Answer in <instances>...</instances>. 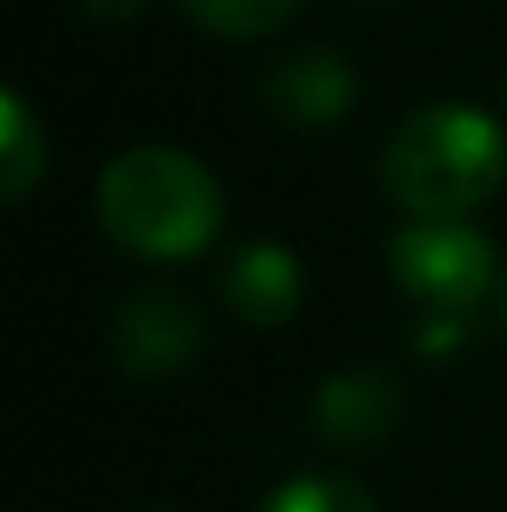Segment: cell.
<instances>
[{
    "label": "cell",
    "mask_w": 507,
    "mask_h": 512,
    "mask_svg": "<svg viewBox=\"0 0 507 512\" xmlns=\"http://www.w3.org/2000/svg\"><path fill=\"white\" fill-rule=\"evenodd\" d=\"M502 316H507V278H502Z\"/></svg>",
    "instance_id": "obj_12"
},
{
    "label": "cell",
    "mask_w": 507,
    "mask_h": 512,
    "mask_svg": "<svg viewBox=\"0 0 507 512\" xmlns=\"http://www.w3.org/2000/svg\"><path fill=\"white\" fill-rule=\"evenodd\" d=\"M388 191L415 218H464L507 180V137L469 104H437L388 142Z\"/></svg>",
    "instance_id": "obj_2"
},
{
    "label": "cell",
    "mask_w": 507,
    "mask_h": 512,
    "mask_svg": "<svg viewBox=\"0 0 507 512\" xmlns=\"http://www.w3.org/2000/svg\"><path fill=\"white\" fill-rule=\"evenodd\" d=\"M262 512H382V507L344 474H295L262 502Z\"/></svg>",
    "instance_id": "obj_10"
},
{
    "label": "cell",
    "mask_w": 507,
    "mask_h": 512,
    "mask_svg": "<svg viewBox=\"0 0 507 512\" xmlns=\"http://www.w3.org/2000/svg\"><path fill=\"white\" fill-rule=\"evenodd\" d=\"M180 6L219 39H257V33L284 28L300 0H180Z\"/></svg>",
    "instance_id": "obj_9"
},
{
    "label": "cell",
    "mask_w": 507,
    "mask_h": 512,
    "mask_svg": "<svg viewBox=\"0 0 507 512\" xmlns=\"http://www.w3.org/2000/svg\"><path fill=\"white\" fill-rule=\"evenodd\" d=\"M224 295L246 322L279 327L300 311V262L284 246H246L224 267Z\"/></svg>",
    "instance_id": "obj_7"
},
{
    "label": "cell",
    "mask_w": 507,
    "mask_h": 512,
    "mask_svg": "<svg viewBox=\"0 0 507 512\" xmlns=\"http://www.w3.org/2000/svg\"><path fill=\"white\" fill-rule=\"evenodd\" d=\"M82 6H88V17H99V22H120V17H131L142 0H82Z\"/></svg>",
    "instance_id": "obj_11"
},
{
    "label": "cell",
    "mask_w": 507,
    "mask_h": 512,
    "mask_svg": "<svg viewBox=\"0 0 507 512\" xmlns=\"http://www.w3.org/2000/svg\"><path fill=\"white\" fill-rule=\"evenodd\" d=\"M99 218L126 251L148 262H186L208 251L224 224L219 180L180 148H131L99 180Z\"/></svg>",
    "instance_id": "obj_1"
},
{
    "label": "cell",
    "mask_w": 507,
    "mask_h": 512,
    "mask_svg": "<svg viewBox=\"0 0 507 512\" xmlns=\"http://www.w3.org/2000/svg\"><path fill=\"white\" fill-rule=\"evenodd\" d=\"M0 148H6V169H0V186H6V197H28V186L44 175V131L33 126L28 104L17 99V93H6L0 99Z\"/></svg>",
    "instance_id": "obj_8"
},
{
    "label": "cell",
    "mask_w": 507,
    "mask_h": 512,
    "mask_svg": "<svg viewBox=\"0 0 507 512\" xmlns=\"http://www.w3.org/2000/svg\"><path fill=\"white\" fill-rule=\"evenodd\" d=\"M398 420V382L382 371H338L317 393V425L333 442H382Z\"/></svg>",
    "instance_id": "obj_6"
},
{
    "label": "cell",
    "mask_w": 507,
    "mask_h": 512,
    "mask_svg": "<svg viewBox=\"0 0 507 512\" xmlns=\"http://www.w3.org/2000/svg\"><path fill=\"white\" fill-rule=\"evenodd\" d=\"M268 104L289 126H328L355 104V71L328 50L289 55L268 77Z\"/></svg>",
    "instance_id": "obj_5"
},
{
    "label": "cell",
    "mask_w": 507,
    "mask_h": 512,
    "mask_svg": "<svg viewBox=\"0 0 507 512\" xmlns=\"http://www.w3.org/2000/svg\"><path fill=\"white\" fill-rule=\"evenodd\" d=\"M393 278L431 311H469L491 284V240L458 218H420L393 235Z\"/></svg>",
    "instance_id": "obj_3"
},
{
    "label": "cell",
    "mask_w": 507,
    "mask_h": 512,
    "mask_svg": "<svg viewBox=\"0 0 507 512\" xmlns=\"http://www.w3.org/2000/svg\"><path fill=\"white\" fill-rule=\"evenodd\" d=\"M115 349L131 376H164V371H180L202 349V322L175 295H142L120 311Z\"/></svg>",
    "instance_id": "obj_4"
}]
</instances>
